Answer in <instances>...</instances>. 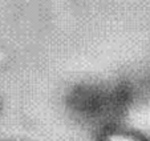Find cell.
I'll use <instances>...</instances> for the list:
<instances>
[{"mask_svg":"<svg viewBox=\"0 0 150 141\" xmlns=\"http://www.w3.org/2000/svg\"><path fill=\"white\" fill-rule=\"evenodd\" d=\"M0 141H9V140H0Z\"/></svg>","mask_w":150,"mask_h":141,"instance_id":"obj_1","label":"cell"}]
</instances>
